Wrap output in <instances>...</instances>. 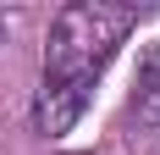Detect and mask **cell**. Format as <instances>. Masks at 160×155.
<instances>
[{"mask_svg":"<svg viewBox=\"0 0 160 155\" xmlns=\"http://www.w3.org/2000/svg\"><path fill=\"white\" fill-rule=\"evenodd\" d=\"M127 28H132L127 6H111V0H78V6H66L50 22L44 78H83V83H94L99 67L127 39Z\"/></svg>","mask_w":160,"mask_h":155,"instance_id":"6da1fadb","label":"cell"},{"mask_svg":"<svg viewBox=\"0 0 160 155\" xmlns=\"http://www.w3.org/2000/svg\"><path fill=\"white\" fill-rule=\"evenodd\" d=\"M88 94H94V83H83V78H44V89H39V100H33L39 133H44V139L72 133L78 116L88 111Z\"/></svg>","mask_w":160,"mask_h":155,"instance_id":"7a4b0ae2","label":"cell"},{"mask_svg":"<svg viewBox=\"0 0 160 155\" xmlns=\"http://www.w3.org/2000/svg\"><path fill=\"white\" fill-rule=\"evenodd\" d=\"M132 111L144 116V122H160V45L144 56V67H138V100H132Z\"/></svg>","mask_w":160,"mask_h":155,"instance_id":"3957f363","label":"cell"}]
</instances>
